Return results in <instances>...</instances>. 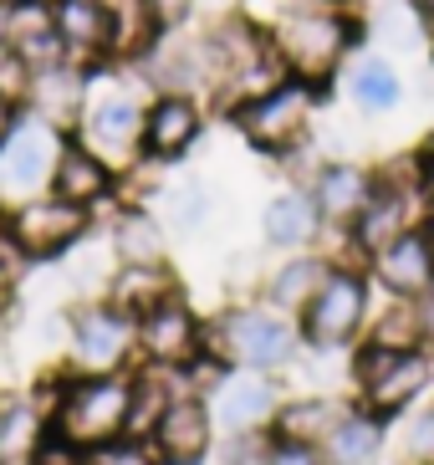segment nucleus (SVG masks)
I'll return each mask as SVG.
<instances>
[{
  "label": "nucleus",
  "mask_w": 434,
  "mask_h": 465,
  "mask_svg": "<svg viewBox=\"0 0 434 465\" xmlns=\"http://www.w3.org/2000/svg\"><path fill=\"white\" fill-rule=\"evenodd\" d=\"M322 108H327V87L286 77V83H276L271 93H261V97H251V103H241V108H231L225 124L241 134V143L251 153L286 164L291 153H301L317 138Z\"/></svg>",
  "instance_id": "obj_3"
},
{
  "label": "nucleus",
  "mask_w": 434,
  "mask_h": 465,
  "mask_svg": "<svg viewBox=\"0 0 434 465\" xmlns=\"http://www.w3.org/2000/svg\"><path fill=\"white\" fill-rule=\"evenodd\" d=\"M373 179H379V164H368V159H353V153H338V159H322L307 179V190H312V205L322 215V231L327 235H342L363 215L368 194H373Z\"/></svg>",
  "instance_id": "obj_13"
},
{
  "label": "nucleus",
  "mask_w": 434,
  "mask_h": 465,
  "mask_svg": "<svg viewBox=\"0 0 434 465\" xmlns=\"http://www.w3.org/2000/svg\"><path fill=\"white\" fill-rule=\"evenodd\" d=\"M266 31H271V46L281 56L286 77L317 83L327 93L342 77V67L353 62L358 46H368L363 11L358 5H338V0H307L297 11L276 15Z\"/></svg>",
  "instance_id": "obj_1"
},
{
  "label": "nucleus",
  "mask_w": 434,
  "mask_h": 465,
  "mask_svg": "<svg viewBox=\"0 0 434 465\" xmlns=\"http://www.w3.org/2000/svg\"><path fill=\"white\" fill-rule=\"evenodd\" d=\"M169 179L153 184V210L169 225V235H200L215 220V190L204 174H184V169H163Z\"/></svg>",
  "instance_id": "obj_25"
},
{
  "label": "nucleus",
  "mask_w": 434,
  "mask_h": 465,
  "mask_svg": "<svg viewBox=\"0 0 434 465\" xmlns=\"http://www.w3.org/2000/svg\"><path fill=\"white\" fill-rule=\"evenodd\" d=\"M383 430H389V424H383L373 410H363V404H342L338 424H332L327 440H322V460L327 465H379Z\"/></svg>",
  "instance_id": "obj_27"
},
{
  "label": "nucleus",
  "mask_w": 434,
  "mask_h": 465,
  "mask_svg": "<svg viewBox=\"0 0 434 465\" xmlns=\"http://www.w3.org/2000/svg\"><path fill=\"white\" fill-rule=\"evenodd\" d=\"M108 251L123 266H159L169 261V225L149 200H118L108 210Z\"/></svg>",
  "instance_id": "obj_20"
},
{
  "label": "nucleus",
  "mask_w": 434,
  "mask_h": 465,
  "mask_svg": "<svg viewBox=\"0 0 434 465\" xmlns=\"http://www.w3.org/2000/svg\"><path fill=\"white\" fill-rule=\"evenodd\" d=\"M5 56H11V52H5V31H0V62H5Z\"/></svg>",
  "instance_id": "obj_43"
},
{
  "label": "nucleus",
  "mask_w": 434,
  "mask_h": 465,
  "mask_svg": "<svg viewBox=\"0 0 434 465\" xmlns=\"http://www.w3.org/2000/svg\"><path fill=\"white\" fill-rule=\"evenodd\" d=\"M210 118H215V108L204 97L153 87L149 103H143V143H138L143 169H179L204 143Z\"/></svg>",
  "instance_id": "obj_10"
},
{
  "label": "nucleus",
  "mask_w": 434,
  "mask_h": 465,
  "mask_svg": "<svg viewBox=\"0 0 434 465\" xmlns=\"http://www.w3.org/2000/svg\"><path fill=\"white\" fill-rule=\"evenodd\" d=\"M204 348H210V322H200V312L190 307L184 292L163 297L159 307H149V312L138 317V363L179 373Z\"/></svg>",
  "instance_id": "obj_12"
},
{
  "label": "nucleus",
  "mask_w": 434,
  "mask_h": 465,
  "mask_svg": "<svg viewBox=\"0 0 434 465\" xmlns=\"http://www.w3.org/2000/svg\"><path fill=\"white\" fill-rule=\"evenodd\" d=\"M368 276H373V287H383L389 297L419 302L424 292L434 287V251H429L419 225L373 251V256H368Z\"/></svg>",
  "instance_id": "obj_18"
},
{
  "label": "nucleus",
  "mask_w": 434,
  "mask_h": 465,
  "mask_svg": "<svg viewBox=\"0 0 434 465\" xmlns=\"http://www.w3.org/2000/svg\"><path fill=\"white\" fill-rule=\"evenodd\" d=\"M210 445H215V414L204 394H179L149 435V450L159 465H200Z\"/></svg>",
  "instance_id": "obj_17"
},
{
  "label": "nucleus",
  "mask_w": 434,
  "mask_h": 465,
  "mask_svg": "<svg viewBox=\"0 0 434 465\" xmlns=\"http://www.w3.org/2000/svg\"><path fill=\"white\" fill-rule=\"evenodd\" d=\"M342 404L338 399H327V394H297V399H281L271 414V430L266 435L276 440H297V445H322L327 430L338 424Z\"/></svg>",
  "instance_id": "obj_29"
},
{
  "label": "nucleus",
  "mask_w": 434,
  "mask_h": 465,
  "mask_svg": "<svg viewBox=\"0 0 434 465\" xmlns=\"http://www.w3.org/2000/svg\"><path fill=\"white\" fill-rule=\"evenodd\" d=\"M46 414L31 404V399H15V404H5V414H0V465H26L31 450L41 445V435H46Z\"/></svg>",
  "instance_id": "obj_32"
},
{
  "label": "nucleus",
  "mask_w": 434,
  "mask_h": 465,
  "mask_svg": "<svg viewBox=\"0 0 434 465\" xmlns=\"http://www.w3.org/2000/svg\"><path fill=\"white\" fill-rule=\"evenodd\" d=\"M15 118H21V103H15L11 93H0V138L11 134V124H15Z\"/></svg>",
  "instance_id": "obj_40"
},
{
  "label": "nucleus",
  "mask_w": 434,
  "mask_h": 465,
  "mask_svg": "<svg viewBox=\"0 0 434 465\" xmlns=\"http://www.w3.org/2000/svg\"><path fill=\"white\" fill-rule=\"evenodd\" d=\"M26 465H87V450H77L67 435H56L52 424H46V435H41V445L31 450Z\"/></svg>",
  "instance_id": "obj_35"
},
{
  "label": "nucleus",
  "mask_w": 434,
  "mask_h": 465,
  "mask_svg": "<svg viewBox=\"0 0 434 465\" xmlns=\"http://www.w3.org/2000/svg\"><path fill=\"white\" fill-rule=\"evenodd\" d=\"M210 348L235 369H256V373H281L301 358V328L297 317L271 307V302H241L210 322Z\"/></svg>",
  "instance_id": "obj_4"
},
{
  "label": "nucleus",
  "mask_w": 434,
  "mask_h": 465,
  "mask_svg": "<svg viewBox=\"0 0 434 465\" xmlns=\"http://www.w3.org/2000/svg\"><path fill=\"white\" fill-rule=\"evenodd\" d=\"M128 404H133V369L67 373L62 399L52 410V430L67 435L77 450H103V445L128 435Z\"/></svg>",
  "instance_id": "obj_5"
},
{
  "label": "nucleus",
  "mask_w": 434,
  "mask_h": 465,
  "mask_svg": "<svg viewBox=\"0 0 434 465\" xmlns=\"http://www.w3.org/2000/svg\"><path fill=\"white\" fill-rule=\"evenodd\" d=\"M0 220H5V205H0Z\"/></svg>",
  "instance_id": "obj_47"
},
{
  "label": "nucleus",
  "mask_w": 434,
  "mask_h": 465,
  "mask_svg": "<svg viewBox=\"0 0 434 465\" xmlns=\"http://www.w3.org/2000/svg\"><path fill=\"white\" fill-rule=\"evenodd\" d=\"M179 292V276L169 272V261H159V266H123L108 276V287H103V297L118 307V312H128L138 322V317L149 312V307H159L163 297H174Z\"/></svg>",
  "instance_id": "obj_28"
},
{
  "label": "nucleus",
  "mask_w": 434,
  "mask_h": 465,
  "mask_svg": "<svg viewBox=\"0 0 434 465\" xmlns=\"http://www.w3.org/2000/svg\"><path fill=\"white\" fill-rule=\"evenodd\" d=\"M322 215L312 205V190L297 184V179H286L281 190L266 194V205H261V241L266 251H307L322 241Z\"/></svg>",
  "instance_id": "obj_19"
},
{
  "label": "nucleus",
  "mask_w": 434,
  "mask_h": 465,
  "mask_svg": "<svg viewBox=\"0 0 434 465\" xmlns=\"http://www.w3.org/2000/svg\"><path fill=\"white\" fill-rule=\"evenodd\" d=\"M429 138H434V124H429Z\"/></svg>",
  "instance_id": "obj_48"
},
{
  "label": "nucleus",
  "mask_w": 434,
  "mask_h": 465,
  "mask_svg": "<svg viewBox=\"0 0 434 465\" xmlns=\"http://www.w3.org/2000/svg\"><path fill=\"white\" fill-rule=\"evenodd\" d=\"M62 143H67V128H56L21 108L11 134L0 138V205L11 210L21 200H36V194L52 190V169Z\"/></svg>",
  "instance_id": "obj_11"
},
{
  "label": "nucleus",
  "mask_w": 434,
  "mask_h": 465,
  "mask_svg": "<svg viewBox=\"0 0 434 465\" xmlns=\"http://www.w3.org/2000/svg\"><path fill=\"white\" fill-rule=\"evenodd\" d=\"M5 5H11V0H0V11H5Z\"/></svg>",
  "instance_id": "obj_45"
},
{
  "label": "nucleus",
  "mask_w": 434,
  "mask_h": 465,
  "mask_svg": "<svg viewBox=\"0 0 434 465\" xmlns=\"http://www.w3.org/2000/svg\"><path fill=\"white\" fill-rule=\"evenodd\" d=\"M0 31H5V52L15 62H26L31 72L62 62V36H56V11L52 0H11L0 11Z\"/></svg>",
  "instance_id": "obj_21"
},
{
  "label": "nucleus",
  "mask_w": 434,
  "mask_h": 465,
  "mask_svg": "<svg viewBox=\"0 0 434 465\" xmlns=\"http://www.w3.org/2000/svg\"><path fill=\"white\" fill-rule=\"evenodd\" d=\"M404 455H409V465H434V404L409 420V430H404Z\"/></svg>",
  "instance_id": "obj_33"
},
{
  "label": "nucleus",
  "mask_w": 434,
  "mask_h": 465,
  "mask_svg": "<svg viewBox=\"0 0 434 465\" xmlns=\"http://www.w3.org/2000/svg\"><path fill=\"white\" fill-rule=\"evenodd\" d=\"M429 383H434V353H429V348H409V353L373 348V342H358V348H353L358 404L373 410L383 424L414 410V404L429 394Z\"/></svg>",
  "instance_id": "obj_7"
},
{
  "label": "nucleus",
  "mask_w": 434,
  "mask_h": 465,
  "mask_svg": "<svg viewBox=\"0 0 434 465\" xmlns=\"http://www.w3.org/2000/svg\"><path fill=\"white\" fill-rule=\"evenodd\" d=\"M52 194H62L72 205L103 215V210H113L123 200V174L108 159H97L87 143H77V138L67 134V143L56 153V169H52Z\"/></svg>",
  "instance_id": "obj_16"
},
{
  "label": "nucleus",
  "mask_w": 434,
  "mask_h": 465,
  "mask_svg": "<svg viewBox=\"0 0 434 465\" xmlns=\"http://www.w3.org/2000/svg\"><path fill=\"white\" fill-rule=\"evenodd\" d=\"M358 342H373V348H394V353H409V348H424V322H419V302L389 297L383 312L368 317V328Z\"/></svg>",
  "instance_id": "obj_31"
},
{
  "label": "nucleus",
  "mask_w": 434,
  "mask_h": 465,
  "mask_svg": "<svg viewBox=\"0 0 434 465\" xmlns=\"http://www.w3.org/2000/svg\"><path fill=\"white\" fill-rule=\"evenodd\" d=\"M87 87H93V67H77V62H67V56H62V62H52V67L31 72L26 103H21V108L72 134L82 103H87Z\"/></svg>",
  "instance_id": "obj_22"
},
{
  "label": "nucleus",
  "mask_w": 434,
  "mask_h": 465,
  "mask_svg": "<svg viewBox=\"0 0 434 465\" xmlns=\"http://www.w3.org/2000/svg\"><path fill=\"white\" fill-rule=\"evenodd\" d=\"M0 225H5V235H11V246L21 251L31 266H41V261L72 256V251H77L82 241L97 231V215L46 190V194H36V200L11 205Z\"/></svg>",
  "instance_id": "obj_8"
},
{
  "label": "nucleus",
  "mask_w": 434,
  "mask_h": 465,
  "mask_svg": "<svg viewBox=\"0 0 434 465\" xmlns=\"http://www.w3.org/2000/svg\"><path fill=\"white\" fill-rule=\"evenodd\" d=\"M56 11V36H62V52L77 67H113V26L103 0H52Z\"/></svg>",
  "instance_id": "obj_23"
},
{
  "label": "nucleus",
  "mask_w": 434,
  "mask_h": 465,
  "mask_svg": "<svg viewBox=\"0 0 434 465\" xmlns=\"http://www.w3.org/2000/svg\"><path fill=\"white\" fill-rule=\"evenodd\" d=\"M338 5H358V0H338Z\"/></svg>",
  "instance_id": "obj_44"
},
{
  "label": "nucleus",
  "mask_w": 434,
  "mask_h": 465,
  "mask_svg": "<svg viewBox=\"0 0 434 465\" xmlns=\"http://www.w3.org/2000/svg\"><path fill=\"white\" fill-rule=\"evenodd\" d=\"M225 465H266V435H231Z\"/></svg>",
  "instance_id": "obj_37"
},
{
  "label": "nucleus",
  "mask_w": 434,
  "mask_h": 465,
  "mask_svg": "<svg viewBox=\"0 0 434 465\" xmlns=\"http://www.w3.org/2000/svg\"><path fill=\"white\" fill-rule=\"evenodd\" d=\"M419 322H424V348L434 353V287L419 297Z\"/></svg>",
  "instance_id": "obj_39"
},
{
  "label": "nucleus",
  "mask_w": 434,
  "mask_h": 465,
  "mask_svg": "<svg viewBox=\"0 0 434 465\" xmlns=\"http://www.w3.org/2000/svg\"><path fill=\"white\" fill-rule=\"evenodd\" d=\"M419 231H424V241H429V251H434V205L424 210V220H419Z\"/></svg>",
  "instance_id": "obj_42"
},
{
  "label": "nucleus",
  "mask_w": 434,
  "mask_h": 465,
  "mask_svg": "<svg viewBox=\"0 0 434 465\" xmlns=\"http://www.w3.org/2000/svg\"><path fill=\"white\" fill-rule=\"evenodd\" d=\"M179 394H184V389H179V373L138 363L133 369V404H128V440H149L153 424L163 420V410H169Z\"/></svg>",
  "instance_id": "obj_30"
},
{
  "label": "nucleus",
  "mask_w": 434,
  "mask_h": 465,
  "mask_svg": "<svg viewBox=\"0 0 434 465\" xmlns=\"http://www.w3.org/2000/svg\"><path fill=\"white\" fill-rule=\"evenodd\" d=\"M327 272H332V256H327V251H317V246L286 251V261H281V266H271V276L261 282V297L271 302V307H281V312L297 317L301 307L312 302V292L322 287Z\"/></svg>",
  "instance_id": "obj_26"
},
{
  "label": "nucleus",
  "mask_w": 434,
  "mask_h": 465,
  "mask_svg": "<svg viewBox=\"0 0 434 465\" xmlns=\"http://www.w3.org/2000/svg\"><path fill=\"white\" fill-rule=\"evenodd\" d=\"M414 11H419V21H424V31H429V42H434V0H409Z\"/></svg>",
  "instance_id": "obj_41"
},
{
  "label": "nucleus",
  "mask_w": 434,
  "mask_h": 465,
  "mask_svg": "<svg viewBox=\"0 0 434 465\" xmlns=\"http://www.w3.org/2000/svg\"><path fill=\"white\" fill-rule=\"evenodd\" d=\"M368 317H373V276H368V266L332 261L322 287L297 312V328L312 353H342V348H358Z\"/></svg>",
  "instance_id": "obj_6"
},
{
  "label": "nucleus",
  "mask_w": 434,
  "mask_h": 465,
  "mask_svg": "<svg viewBox=\"0 0 434 465\" xmlns=\"http://www.w3.org/2000/svg\"><path fill=\"white\" fill-rule=\"evenodd\" d=\"M87 465H159L149 450V440H113V445H103V450H87Z\"/></svg>",
  "instance_id": "obj_34"
},
{
  "label": "nucleus",
  "mask_w": 434,
  "mask_h": 465,
  "mask_svg": "<svg viewBox=\"0 0 434 465\" xmlns=\"http://www.w3.org/2000/svg\"><path fill=\"white\" fill-rule=\"evenodd\" d=\"M113 26V67H138L169 31L163 0H103Z\"/></svg>",
  "instance_id": "obj_24"
},
{
  "label": "nucleus",
  "mask_w": 434,
  "mask_h": 465,
  "mask_svg": "<svg viewBox=\"0 0 434 465\" xmlns=\"http://www.w3.org/2000/svg\"><path fill=\"white\" fill-rule=\"evenodd\" d=\"M266 465H327L322 445H297V440L266 435Z\"/></svg>",
  "instance_id": "obj_36"
},
{
  "label": "nucleus",
  "mask_w": 434,
  "mask_h": 465,
  "mask_svg": "<svg viewBox=\"0 0 434 465\" xmlns=\"http://www.w3.org/2000/svg\"><path fill=\"white\" fill-rule=\"evenodd\" d=\"M72 373H123L138 358V322L108 297H87L67 312Z\"/></svg>",
  "instance_id": "obj_9"
},
{
  "label": "nucleus",
  "mask_w": 434,
  "mask_h": 465,
  "mask_svg": "<svg viewBox=\"0 0 434 465\" xmlns=\"http://www.w3.org/2000/svg\"><path fill=\"white\" fill-rule=\"evenodd\" d=\"M204 399H210L215 430H225V435H266V430H271L276 404H281V389L271 383V373L225 369V373H220V383Z\"/></svg>",
  "instance_id": "obj_14"
},
{
  "label": "nucleus",
  "mask_w": 434,
  "mask_h": 465,
  "mask_svg": "<svg viewBox=\"0 0 434 465\" xmlns=\"http://www.w3.org/2000/svg\"><path fill=\"white\" fill-rule=\"evenodd\" d=\"M414 159H419V190H424V205H434V138L414 149Z\"/></svg>",
  "instance_id": "obj_38"
},
{
  "label": "nucleus",
  "mask_w": 434,
  "mask_h": 465,
  "mask_svg": "<svg viewBox=\"0 0 434 465\" xmlns=\"http://www.w3.org/2000/svg\"><path fill=\"white\" fill-rule=\"evenodd\" d=\"M332 93H342V103L348 108H358L363 118H394L399 108H404V67H399V56L379 52V46H358L353 62L342 67V77L332 83Z\"/></svg>",
  "instance_id": "obj_15"
},
{
  "label": "nucleus",
  "mask_w": 434,
  "mask_h": 465,
  "mask_svg": "<svg viewBox=\"0 0 434 465\" xmlns=\"http://www.w3.org/2000/svg\"><path fill=\"white\" fill-rule=\"evenodd\" d=\"M0 414H5V399H0Z\"/></svg>",
  "instance_id": "obj_46"
},
{
  "label": "nucleus",
  "mask_w": 434,
  "mask_h": 465,
  "mask_svg": "<svg viewBox=\"0 0 434 465\" xmlns=\"http://www.w3.org/2000/svg\"><path fill=\"white\" fill-rule=\"evenodd\" d=\"M143 103H149V87L133 67H97L93 87H87V103H82L72 138L87 143L97 159H108L118 174H133L143 159H138V143H143Z\"/></svg>",
  "instance_id": "obj_2"
}]
</instances>
